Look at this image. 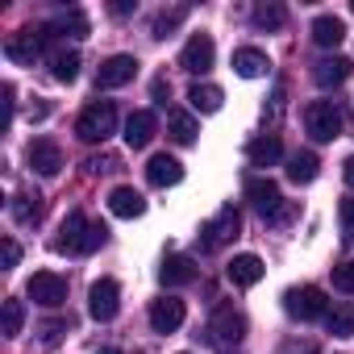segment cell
Here are the masks:
<instances>
[{
    "label": "cell",
    "mask_w": 354,
    "mask_h": 354,
    "mask_svg": "<svg viewBox=\"0 0 354 354\" xmlns=\"http://www.w3.org/2000/svg\"><path fill=\"white\" fill-rule=\"evenodd\" d=\"M104 238H109V230L100 221H92L88 213H67L55 246H59V254H92L104 246Z\"/></svg>",
    "instance_id": "cell-1"
},
{
    "label": "cell",
    "mask_w": 354,
    "mask_h": 354,
    "mask_svg": "<svg viewBox=\"0 0 354 354\" xmlns=\"http://www.w3.org/2000/svg\"><path fill=\"white\" fill-rule=\"evenodd\" d=\"M242 337H246V317H242L234 304H221V308L209 317V325H205V342H209L213 350H221V354L238 350Z\"/></svg>",
    "instance_id": "cell-2"
},
{
    "label": "cell",
    "mask_w": 354,
    "mask_h": 354,
    "mask_svg": "<svg viewBox=\"0 0 354 354\" xmlns=\"http://www.w3.org/2000/svg\"><path fill=\"white\" fill-rule=\"evenodd\" d=\"M246 196L254 201V209H259L271 225H288V221L296 217V209H292V205H283L279 184H275V180H267V175H254V180H246Z\"/></svg>",
    "instance_id": "cell-3"
},
{
    "label": "cell",
    "mask_w": 354,
    "mask_h": 354,
    "mask_svg": "<svg viewBox=\"0 0 354 354\" xmlns=\"http://www.w3.org/2000/svg\"><path fill=\"white\" fill-rule=\"evenodd\" d=\"M75 133H80L84 142H104V138H113V133H117V104H113V100H92V104L80 113Z\"/></svg>",
    "instance_id": "cell-4"
},
{
    "label": "cell",
    "mask_w": 354,
    "mask_h": 354,
    "mask_svg": "<svg viewBox=\"0 0 354 354\" xmlns=\"http://www.w3.org/2000/svg\"><path fill=\"white\" fill-rule=\"evenodd\" d=\"M50 42H55V30H50V26H38V30H17V34H9L5 55H9L13 63H21V67H34V59H38Z\"/></svg>",
    "instance_id": "cell-5"
},
{
    "label": "cell",
    "mask_w": 354,
    "mask_h": 354,
    "mask_svg": "<svg viewBox=\"0 0 354 354\" xmlns=\"http://www.w3.org/2000/svg\"><path fill=\"white\" fill-rule=\"evenodd\" d=\"M342 125H346V117H342V109H337L333 100H313V104L304 109V129H308V138H317V142H333V138L342 133Z\"/></svg>",
    "instance_id": "cell-6"
},
{
    "label": "cell",
    "mask_w": 354,
    "mask_h": 354,
    "mask_svg": "<svg viewBox=\"0 0 354 354\" xmlns=\"http://www.w3.org/2000/svg\"><path fill=\"white\" fill-rule=\"evenodd\" d=\"M238 230H242V213H238L234 205H225L213 221H205V225H201V250H205V254H213V250L230 246V242L238 238Z\"/></svg>",
    "instance_id": "cell-7"
},
{
    "label": "cell",
    "mask_w": 354,
    "mask_h": 354,
    "mask_svg": "<svg viewBox=\"0 0 354 354\" xmlns=\"http://www.w3.org/2000/svg\"><path fill=\"white\" fill-rule=\"evenodd\" d=\"M283 308H288V317H296V321H317V317H325L329 313V300H325V292L321 288H292L288 296H283Z\"/></svg>",
    "instance_id": "cell-8"
},
{
    "label": "cell",
    "mask_w": 354,
    "mask_h": 354,
    "mask_svg": "<svg viewBox=\"0 0 354 354\" xmlns=\"http://www.w3.org/2000/svg\"><path fill=\"white\" fill-rule=\"evenodd\" d=\"M26 296H30L34 304H42V308H59V304L67 300V279L55 275V271H38V275L26 283Z\"/></svg>",
    "instance_id": "cell-9"
},
{
    "label": "cell",
    "mask_w": 354,
    "mask_h": 354,
    "mask_svg": "<svg viewBox=\"0 0 354 354\" xmlns=\"http://www.w3.org/2000/svg\"><path fill=\"white\" fill-rule=\"evenodd\" d=\"M133 75H138V59H133V55H113V59H104L100 71H96V92L121 88V84H129Z\"/></svg>",
    "instance_id": "cell-10"
},
{
    "label": "cell",
    "mask_w": 354,
    "mask_h": 354,
    "mask_svg": "<svg viewBox=\"0 0 354 354\" xmlns=\"http://www.w3.org/2000/svg\"><path fill=\"white\" fill-rule=\"evenodd\" d=\"M117 308H121V288H117V279H96L92 292H88V313H92L96 321H113Z\"/></svg>",
    "instance_id": "cell-11"
},
{
    "label": "cell",
    "mask_w": 354,
    "mask_h": 354,
    "mask_svg": "<svg viewBox=\"0 0 354 354\" xmlns=\"http://www.w3.org/2000/svg\"><path fill=\"white\" fill-rule=\"evenodd\" d=\"M213 59H217V46H213L209 34H192L188 46H184V55H180L184 71H192V75H205V71L213 67Z\"/></svg>",
    "instance_id": "cell-12"
},
{
    "label": "cell",
    "mask_w": 354,
    "mask_h": 354,
    "mask_svg": "<svg viewBox=\"0 0 354 354\" xmlns=\"http://www.w3.org/2000/svg\"><path fill=\"white\" fill-rule=\"evenodd\" d=\"M184 325V300H175V296H162L150 304V329L154 333H175Z\"/></svg>",
    "instance_id": "cell-13"
},
{
    "label": "cell",
    "mask_w": 354,
    "mask_h": 354,
    "mask_svg": "<svg viewBox=\"0 0 354 354\" xmlns=\"http://www.w3.org/2000/svg\"><path fill=\"white\" fill-rule=\"evenodd\" d=\"M26 158H30V167H34L38 175H59V167H63V150H59V142H50V138H34L30 150H26Z\"/></svg>",
    "instance_id": "cell-14"
},
{
    "label": "cell",
    "mask_w": 354,
    "mask_h": 354,
    "mask_svg": "<svg viewBox=\"0 0 354 354\" xmlns=\"http://www.w3.org/2000/svg\"><path fill=\"white\" fill-rule=\"evenodd\" d=\"M146 180L154 188H175V184L184 180V167H180V158H171V154H154L146 162Z\"/></svg>",
    "instance_id": "cell-15"
},
{
    "label": "cell",
    "mask_w": 354,
    "mask_h": 354,
    "mask_svg": "<svg viewBox=\"0 0 354 354\" xmlns=\"http://www.w3.org/2000/svg\"><path fill=\"white\" fill-rule=\"evenodd\" d=\"M158 279H162V288H184L196 279V263L188 254H167L158 267Z\"/></svg>",
    "instance_id": "cell-16"
},
{
    "label": "cell",
    "mask_w": 354,
    "mask_h": 354,
    "mask_svg": "<svg viewBox=\"0 0 354 354\" xmlns=\"http://www.w3.org/2000/svg\"><path fill=\"white\" fill-rule=\"evenodd\" d=\"M154 129H158V121H154V113H150V109H138V113H129V121H125V146H129V150H142V146H150Z\"/></svg>",
    "instance_id": "cell-17"
},
{
    "label": "cell",
    "mask_w": 354,
    "mask_h": 354,
    "mask_svg": "<svg viewBox=\"0 0 354 354\" xmlns=\"http://www.w3.org/2000/svg\"><path fill=\"white\" fill-rule=\"evenodd\" d=\"M263 271H267V267H263L259 254H238V259L225 267V275H230L234 288H254V283L263 279Z\"/></svg>",
    "instance_id": "cell-18"
},
{
    "label": "cell",
    "mask_w": 354,
    "mask_h": 354,
    "mask_svg": "<svg viewBox=\"0 0 354 354\" xmlns=\"http://www.w3.org/2000/svg\"><path fill=\"white\" fill-rule=\"evenodd\" d=\"M9 213H13L17 225H38L42 213H46V201H42V192H17L13 205H9Z\"/></svg>",
    "instance_id": "cell-19"
},
{
    "label": "cell",
    "mask_w": 354,
    "mask_h": 354,
    "mask_svg": "<svg viewBox=\"0 0 354 354\" xmlns=\"http://www.w3.org/2000/svg\"><path fill=\"white\" fill-rule=\"evenodd\" d=\"M267 67H271V59H267L259 46H242V50H234V71H238L242 80H259V75H267Z\"/></svg>",
    "instance_id": "cell-20"
},
{
    "label": "cell",
    "mask_w": 354,
    "mask_h": 354,
    "mask_svg": "<svg viewBox=\"0 0 354 354\" xmlns=\"http://www.w3.org/2000/svg\"><path fill=\"white\" fill-rule=\"evenodd\" d=\"M109 209H113V217L133 221V217L146 213V201H142V192H133V188H113V192H109Z\"/></svg>",
    "instance_id": "cell-21"
},
{
    "label": "cell",
    "mask_w": 354,
    "mask_h": 354,
    "mask_svg": "<svg viewBox=\"0 0 354 354\" xmlns=\"http://www.w3.org/2000/svg\"><path fill=\"white\" fill-rule=\"evenodd\" d=\"M313 80H317L321 88H337V84H346V80H350V59H342V55L321 59V63L313 67Z\"/></svg>",
    "instance_id": "cell-22"
},
{
    "label": "cell",
    "mask_w": 354,
    "mask_h": 354,
    "mask_svg": "<svg viewBox=\"0 0 354 354\" xmlns=\"http://www.w3.org/2000/svg\"><path fill=\"white\" fill-rule=\"evenodd\" d=\"M246 158H250L254 167H275V162L283 158V146H279L275 133H263V138H254V142L246 146Z\"/></svg>",
    "instance_id": "cell-23"
},
{
    "label": "cell",
    "mask_w": 354,
    "mask_h": 354,
    "mask_svg": "<svg viewBox=\"0 0 354 354\" xmlns=\"http://www.w3.org/2000/svg\"><path fill=\"white\" fill-rule=\"evenodd\" d=\"M188 100H192L196 113H217V109L225 104V92H221L217 84H192V88H188Z\"/></svg>",
    "instance_id": "cell-24"
},
{
    "label": "cell",
    "mask_w": 354,
    "mask_h": 354,
    "mask_svg": "<svg viewBox=\"0 0 354 354\" xmlns=\"http://www.w3.org/2000/svg\"><path fill=\"white\" fill-rule=\"evenodd\" d=\"M317 167H321V158L313 154V150H296L292 158H288V175L296 184H313L317 180Z\"/></svg>",
    "instance_id": "cell-25"
},
{
    "label": "cell",
    "mask_w": 354,
    "mask_h": 354,
    "mask_svg": "<svg viewBox=\"0 0 354 354\" xmlns=\"http://www.w3.org/2000/svg\"><path fill=\"white\" fill-rule=\"evenodd\" d=\"M342 38H346V26H342L337 17H317V21H313V42H317V46L333 50V46H342Z\"/></svg>",
    "instance_id": "cell-26"
},
{
    "label": "cell",
    "mask_w": 354,
    "mask_h": 354,
    "mask_svg": "<svg viewBox=\"0 0 354 354\" xmlns=\"http://www.w3.org/2000/svg\"><path fill=\"white\" fill-rule=\"evenodd\" d=\"M325 329H329L333 337H350V333H354V304H350V300L333 304V308L325 313Z\"/></svg>",
    "instance_id": "cell-27"
},
{
    "label": "cell",
    "mask_w": 354,
    "mask_h": 354,
    "mask_svg": "<svg viewBox=\"0 0 354 354\" xmlns=\"http://www.w3.org/2000/svg\"><path fill=\"white\" fill-rule=\"evenodd\" d=\"M50 30H55V38H84L88 34V17L80 9H67V13H59L50 21Z\"/></svg>",
    "instance_id": "cell-28"
},
{
    "label": "cell",
    "mask_w": 354,
    "mask_h": 354,
    "mask_svg": "<svg viewBox=\"0 0 354 354\" xmlns=\"http://www.w3.org/2000/svg\"><path fill=\"white\" fill-rule=\"evenodd\" d=\"M50 75L59 84H75L80 75V55L75 50H50Z\"/></svg>",
    "instance_id": "cell-29"
},
{
    "label": "cell",
    "mask_w": 354,
    "mask_h": 354,
    "mask_svg": "<svg viewBox=\"0 0 354 354\" xmlns=\"http://www.w3.org/2000/svg\"><path fill=\"white\" fill-rule=\"evenodd\" d=\"M167 129H171V138L180 142V146H192L196 133H201V125H196L192 113H171V117H167Z\"/></svg>",
    "instance_id": "cell-30"
},
{
    "label": "cell",
    "mask_w": 354,
    "mask_h": 354,
    "mask_svg": "<svg viewBox=\"0 0 354 354\" xmlns=\"http://www.w3.org/2000/svg\"><path fill=\"white\" fill-rule=\"evenodd\" d=\"M250 21H254L259 30H283V21H288V9H283V5H254Z\"/></svg>",
    "instance_id": "cell-31"
},
{
    "label": "cell",
    "mask_w": 354,
    "mask_h": 354,
    "mask_svg": "<svg viewBox=\"0 0 354 354\" xmlns=\"http://www.w3.org/2000/svg\"><path fill=\"white\" fill-rule=\"evenodd\" d=\"M184 17H188V9H184V5H180V9H162V13L154 17V26H150V34H154V38H171V30H175V26H180Z\"/></svg>",
    "instance_id": "cell-32"
},
{
    "label": "cell",
    "mask_w": 354,
    "mask_h": 354,
    "mask_svg": "<svg viewBox=\"0 0 354 354\" xmlns=\"http://www.w3.org/2000/svg\"><path fill=\"white\" fill-rule=\"evenodd\" d=\"M21 321H26L21 300H5V337H17L21 333Z\"/></svg>",
    "instance_id": "cell-33"
},
{
    "label": "cell",
    "mask_w": 354,
    "mask_h": 354,
    "mask_svg": "<svg viewBox=\"0 0 354 354\" xmlns=\"http://www.w3.org/2000/svg\"><path fill=\"white\" fill-rule=\"evenodd\" d=\"M333 288L346 292V296H354V259H346V263L333 267Z\"/></svg>",
    "instance_id": "cell-34"
},
{
    "label": "cell",
    "mask_w": 354,
    "mask_h": 354,
    "mask_svg": "<svg viewBox=\"0 0 354 354\" xmlns=\"http://www.w3.org/2000/svg\"><path fill=\"white\" fill-rule=\"evenodd\" d=\"M84 167H88L92 175H109V171H121V158H117V154H96V158H88Z\"/></svg>",
    "instance_id": "cell-35"
},
{
    "label": "cell",
    "mask_w": 354,
    "mask_h": 354,
    "mask_svg": "<svg viewBox=\"0 0 354 354\" xmlns=\"http://www.w3.org/2000/svg\"><path fill=\"white\" fill-rule=\"evenodd\" d=\"M337 217H342V238L354 242V201H350V196L337 205Z\"/></svg>",
    "instance_id": "cell-36"
},
{
    "label": "cell",
    "mask_w": 354,
    "mask_h": 354,
    "mask_svg": "<svg viewBox=\"0 0 354 354\" xmlns=\"http://www.w3.org/2000/svg\"><path fill=\"white\" fill-rule=\"evenodd\" d=\"M38 333H42V346H55V342L67 333V321H42V325H38Z\"/></svg>",
    "instance_id": "cell-37"
},
{
    "label": "cell",
    "mask_w": 354,
    "mask_h": 354,
    "mask_svg": "<svg viewBox=\"0 0 354 354\" xmlns=\"http://www.w3.org/2000/svg\"><path fill=\"white\" fill-rule=\"evenodd\" d=\"M0 259H5V271H13V267L21 263V246H17L13 238H5V242H0Z\"/></svg>",
    "instance_id": "cell-38"
},
{
    "label": "cell",
    "mask_w": 354,
    "mask_h": 354,
    "mask_svg": "<svg viewBox=\"0 0 354 354\" xmlns=\"http://www.w3.org/2000/svg\"><path fill=\"white\" fill-rule=\"evenodd\" d=\"M0 96H5V129H9V125H13V109H17V100H13V96H17V92H13V84L0 88Z\"/></svg>",
    "instance_id": "cell-39"
},
{
    "label": "cell",
    "mask_w": 354,
    "mask_h": 354,
    "mask_svg": "<svg viewBox=\"0 0 354 354\" xmlns=\"http://www.w3.org/2000/svg\"><path fill=\"white\" fill-rule=\"evenodd\" d=\"M109 9H113V17H125V13H133V0H113Z\"/></svg>",
    "instance_id": "cell-40"
},
{
    "label": "cell",
    "mask_w": 354,
    "mask_h": 354,
    "mask_svg": "<svg viewBox=\"0 0 354 354\" xmlns=\"http://www.w3.org/2000/svg\"><path fill=\"white\" fill-rule=\"evenodd\" d=\"M342 175H346V184H350V188H354V154H350V158H346V162H342Z\"/></svg>",
    "instance_id": "cell-41"
},
{
    "label": "cell",
    "mask_w": 354,
    "mask_h": 354,
    "mask_svg": "<svg viewBox=\"0 0 354 354\" xmlns=\"http://www.w3.org/2000/svg\"><path fill=\"white\" fill-rule=\"evenodd\" d=\"M167 92H171V88H167V80H154V96H158L162 104H167Z\"/></svg>",
    "instance_id": "cell-42"
},
{
    "label": "cell",
    "mask_w": 354,
    "mask_h": 354,
    "mask_svg": "<svg viewBox=\"0 0 354 354\" xmlns=\"http://www.w3.org/2000/svg\"><path fill=\"white\" fill-rule=\"evenodd\" d=\"M100 354H117V350H113V346H104V350H100Z\"/></svg>",
    "instance_id": "cell-43"
}]
</instances>
